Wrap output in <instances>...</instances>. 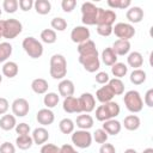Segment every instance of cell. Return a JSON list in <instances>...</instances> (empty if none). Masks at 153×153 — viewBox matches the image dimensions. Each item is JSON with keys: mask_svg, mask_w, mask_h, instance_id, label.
Masks as SVG:
<instances>
[{"mask_svg": "<svg viewBox=\"0 0 153 153\" xmlns=\"http://www.w3.org/2000/svg\"><path fill=\"white\" fill-rule=\"evenodd\" d=\"M50 76L55 80L65 79L67 74V61L66 57L61 54H54L50 57V66H49Z\"/></svg>", "mask_w": 153, "mask_h": 153, "instance_id": "cell-1", "label": "cell"}, {"mask_svg": "<svg viewBox=\"0 0 153 153\" xmlns=\"http://www.w3.org/2000/svg\"><path fill=\"white\" fill-rule=\"evenodd\" d=\"M23 31V25L18 19H0V35L6 39L16 38Z\"/></svg>", "mask_w": 153, "mask_h": 153, "instance_id": "cell-2", "label": "cell"}, {"mask_svg": "<svg viewBox=\"0 0 153 153\" xmlns=\"http://www.w3.org/2000/svg\"><path fill=\"white\" fill-rule=\"evenodd\" d=\"M120 112H121V108H120L118 103L111 100V102L99 105L96 109V120L99 122H105L108 120H112V118L117 117L120 115Z\"/></svg>", "mask_w": 153, "mask_h": 153, "instance_id": "cell-3", "label": "cell"}, {"mask_svg": "<svg viewBox=\"0 0 153 153\" xmlns=\"http://www.w3.org/2000/svg\"><path fill=\"white\" fill-rule=\"evenodd\" d=\"M123 102H124L126 108L130 112H133V114L140 112L142 110V108H143V100H142L140 93L136 90H129V91H127L124 93Z\"/></svg>", "mask_w": 153, "mask_h": 153, "instance_id": "cell-4", "label": "cell"}, {"mask_svg": "<svg viewBox=\"0 0 153 153\" xmlns=\"http://www.w3.org/2000/svg\"><path fill=\"white\" fill-rule=\"evenodd\" d=\"M22 47L31 59H38L43 55V44L32 36L25 37L22 42Z\"/></svg>", "mask_w": 153, "mask_h": 153, "instance_id": "cell-5", "label": "cell"}, {"mask_svg": "<svg viewBox=\"0 0 153 153\" xmlns=\"http://www.w3.org/2000/svg\"><path fill=\"white\" fill-rule=\"evenodd\" d=\"M97 14H98V7L94 4L86 1L81 5V22L85 25H96Z\"/></svg>", "mask_w": 153, "mask_h": 153, "instance_id": "cell-6", "label": "cell"}, {"mask_svg": "<svg viewBox=\"0 0 153 153\" xmlns=\"http://www.w3.org/2000/svg\"><path fill=\"white\" fill-rule=\"evenodd\" d=\"M72 143L74 146H76L78 148H88L92 143V134L88 130H84V129H79V130H74L72 133Z\"/></svg>", "mask_w": 153, "mask_h": 153, "instance_id": "cell-7", "label": "cell"}, {"mask_svg": "<svg viewBox=\"0 0 153 153\" xmlns=\"http://www.w3.org/2000/svg\"><path fill=\"white\" fill-rule=\"evenodd\" d=\"M112 33H115V36L118 37V39L129 41L130 38L135 36L136 31L131 24L121 22V23L115 24V26H112Z\"/></svg>", "mask_w": 153, "mask_h": 153, "instance_id": "cell-8", "label": "cell"}, {"mask_svg": "<svg viewBox=\"0 0 153 153\" xmlns=\"http://www.w3.org/2000/svg\"><path fill=\"white\" fill-rule=\"evenodd\" d=\"M79 62L82 65L85 71H87L88 73H94L100 68V60H99L98 54L79 56Z\"/></svg>", "mask_w": 153, "mask_h": 153, "instance_id": "cell-9", "label": "cell"}, {"mask_svg": "<svg viewBox=\"0 0 153 153\" xmlns=\"http://www.w3.org/2000/svg\"><path fill=\"white\" fill-rule=\"evenodd\" d=\"M116 13L112 10H104L102 7H98V14H97V22L96 25H109L112 26L116 20Z\"/></svg>", "mask_w": 153, "mask_h": 153, "instance_id": "cell-10", "label": "cell"}, {"mask_svg": "<svg viewBox=\"0 0 153 153\" xmlns=\"http://www.w3.org/2000/svg\"><path fill=\"white\" fill-rule=\"evenodd\" d=\"M79 105H80V110L81 112H85V114H90L91 111L94 110L96 108V98L92 93L90 92H84L79 98Z\"/></svg>", "mask_w": 153, "mask_h": 153, "instance_id": "cell-11", "label": "cell"}, {"mask_svg": "<svg viewBox=\"0 0 153 153\" xmlns=\"http://www.w3.org/2000/svg\"><path fill=\"white\" fill-rule=\"evenodd\" d=\"M11 109H12V112H13L14 116L24 117L29 114L30 105H29V102L25 98H16L11 104Z\"/></svg>", "mask_w": 153, "mask_h": 153, "instance_id": "cell-12", "label": "cell"}, {"mask_svg": "<svg viewBox=\"0 0 153 153\" xmlns=\"http://www.w3.org/2000/svg\"><path fill=\"white\" fill-rule=\"evenodd\" d=\"M90 36H91L90 29H87V26H84V25H78V26L73 27V30L71 31L72 42L78 43V44L90 39Z\"/></svg>", "mask_w": 153, "mask_h": 153, "instance_id": "cell-13", "label": "cell"}, {"mask_svg": "<svg viewBox=\"0 0 153 153\" xmlns=\"http://www.w3.org/2000/svg\"><path fill=\"white\" fill-rule=\"evenodd\" d=\"M62 108L67 114H80V105H79V100L76 97L74 96H69L66 97L62 102Z\"/></svg>", "mask_w": 153, "mask_h": 153, "instance_id": "cell-14", "label": "cell"}, {"mask_svg": "<svg viewBox=\"0 0 153 153\" xmlns=\"http://www.w3.org/2000/svg\"><path fill=\"white\" fill-rule=\"evenodd\" d=\"M36 120L39 124L45 127V126H50L55 121V115L50 109L43 108V109L38 110V112L36 114Z\"/></svg>", "mask_w": 153, "mask_h": 153, "instance_id": "cell-15", "label": "cell"}, {"mask_svg": "<svg viewBox=\"0 0 153 153\" xmlns=\"http://www.w3.org/2000/svg\"><path fill=\"white\" fill-rule=\"evenodd\" d=\"M78 54L79 56H86V55H93V54H98L96 43L92 39H87L80 44H78Z\"/></svg>", "mask_w": 153, "mask_h": 153, "instance_id": "cell-16", "label": "cell"}, {"mask_svg": "<svg viewBox=\"0 0 153 153\" xmlns=\"http://www.w3.org/2000/svg\"><path fill=\"white\" fill-rule=\"evenodd\" d=\"M57 90H59V96H62L63 98H66V97H69V96L74 94L75 87H74V84H73L72 80L62 79L57 85Z\"/></svg>", "mask_w": 153, "mask_h": 153, "instance_id": "cell-17", "label": "cell"}, {"mask_svg": "<svg viewBox=\"0 0 153 153\" xmlns=\"http://www.w3.org/2000/svg\"><path fill=\"white\" fill-rule=\"evenodd\" d=\"M126 18L133 23V24H137L143 19V10L139 6H131L127 10L126 12ZM129 23V24H130Z\"/></svg>", "mask_w": 153, "mask_h": 153, "instance_id": "cell-18", "label": "cell"}, {"mask_svg": "<svg viewBox=\"0 0 153 153\" xmlns=\"http://www.w3.org/2000/svg\"><path fill=\"white\" fill-rule=\"evenodd\" d=\"M111 48L117 56H124L128 55L130 51V42L124 39H116Z\"/></svg>", "mask_w": 153, "mask_h": 153, "instance_id": "cell-19", "label": "cell"}, {"mask_svg": "<svg viewBox=\"0 0 153 153\" xmlns=\"http://www.w3.org/2000/svg\"><path fill=\"white\" fill-rule=\"evenodd\" d=\"M114 97H115V94H114V92L111 91V88H110V86H109L108 84H106L105 86L99 87V88L97 90V92H96V98H97V100L100 102L102 104L108 103V102H111Z\"/></svg>", "mask_w": 153, "mask_h": 153, "instance_id": "cell-20", "label": "cell"}, {"mask_svg": "<svg viewBox=\"0 0 153 153\" xmlns=\"http://www.w3.org/2000/svg\"><path fill=\"white\" fill-rule=\"evenodd\" d=\"M31 137L33 140V143H36V145H44L48 141V139H49V131L44 127H38V128L33 129Z\"/></svg>", "mask_w": 153, "mask_h": 153, "instance_id": "cell-21", "label": "cell"}, {"mask_svg": "<svg viewBox=\"0 0 153 153\" xmlns=\"http://www.w3.org/2000/svg\"><path fill=\"white\" fill-rule=\"evenodd\" d=\"M108 135H117L120 134L121 129H122V124L120 121L112 118V120H108L105 122H103V128Z\"/></svg>", "mask_w": 153, "mask_h": 153, "instance_id": "cell-22", "label": "cell"}, {"mask_svg": "<svg viewBox=\"0 0 153 153\" xmlns=\"http://www.w3.org/2000/svg\"><path fill=\"white\" fill-rule=\"evenodd\" d=\"M49 84L43 78H36L31 82V90L37 94H45L48 92Z\"/></svg>", "mask_w": 153, "mask_h": 153, "instance_id": "cell-23", "label": "cell"}, {"mask_svg": "<svg viewBox=\"0 0 153 153\" xmlns=\"http://www.w3.org/2000/svg\"><path fill=\"white\" fill-rule=\"evenodd\" d=\"M127 63L129 67H133V69H137L143 65V56L139 51H131L127 56Z\"/></svg>", "mask_w": 153, "mask_h": 153, "instance_id": "cell-24", "label": "cell"}, {"mask_svg": "<svg viewBox=\"0 0 153 153\" xmlns=\"http://www.w3.org/2000/svg\"><path fill=\"white\" fill-rule=\"evenodd\" d=\"M1 72H2V74H4L6 78L11 79V78L17 76V74H18V72H19V67H18L17 62H14V61H6V62L2 65Z\"/></svg>", "mask_w": 153, "mask_h": 153, "instance_id": "cell-25", "label": "cell"}, {"mask_svg": "<svg viewBox=\"0 0 153 153\" xmlns=\"http://www.w3.org/2000/svg\"><path fill=\"white\" fill-rule=\"evenodd\" d=\"M93 117L88 114H84V115H79L76 117V121H75V124L79 129H84V130H88L90 128L93 127Z\"/></svg>", "mask_w": 153, "mask_h": 153, "instance_id": "cell-26", "label": "cell"}, {"mask_svg": "<svg viewBox=\"0 0 153 153\" xmlns=\"http://www.w3.org/2000/svg\"><path fill=\"white\" fill-rule=\"evenodd\" d=\"M17 126V120L14 115H10V114H5L2 115V117L0 118V128L2 130H12L14 129Z\"/></svg>", "mask_w": 153, "mask_h": 153, "instance_id": "cell-27", "label": "cell"}, {"mask_svg": "<svg viewBox=\"0 0 153 153\" xmlns=\"http://www.w3.org/2000/svg\"><path fill=\"white\" fill-rule=\"evenodd\" d=\"M141 124V121H140V117L136 116V115H128L124 117L123 120V126L127 130H130V131H134V130H137Z\"/></svg>", "mask_w": 153, "mask_h": 153, "instance_id": "cell-28", "label": "cell"}, {"mask_svg": "<svg viewBox=\"0 0 153 153\" xmlns=\"http://www.w3.org/2000/svg\"><path fill=\"white\" fill-rule=\"evenodd\" d=\"M102 61L104 62L105 66H109V67H111L117 62V55L114 53L111 47H108L102 51Z\"/></svg>", "mask_w": 153, "mask_h": 153, "instance_id": "cell-29", "label": "cell"}, {"mask_svg": "<svg viewBox=\"0 0 153 153\" xmlns=\"http://www.w3.org/2000/svg\"><path fill=\"white\" fill-rule=\"evenodd\" d=\"M33 7L35 11L41 16H45L51 11V4L48 0H36L33 2Z\"/></svg>", "mask_w": 153, "mask_h": 153, "instance_id": "cell-30", "label": "cell"}, {"mask_svg": "<svg viewBox=\"0 0 153 153\" xmlns=\"http://www.w3.org/2000/svg\"><path fill=\"white\" fill-rule=\"evenodd\" d=\"M146 78H147L146 72L143 69H141V68L133 69V72L130 73V76H129L130 82L134 84V85H141V84H143L146 81Z\"/></svg>", "mask_w": 153, "mask_h": 153, "instance_id": "cell-31", "label": "cell"}, {"mask_svg": "<svg viewBox=\"0 0 153 153\" xmlns=\"http://www.w3.org/2000/svg\"><path fill=\"white\" fill-rule=\"evenodd\" d=\"M32 145H33V140L30 135H18L16 139V146L19 149L26 151V149L31 148Z\"/></svg>", "mask_w": 153, "mask_h": 153, "instance_id": "cell-32", "label": "cell"}, {"mask_svg": "<svg viewBox=\"0 0 153 153\" xmlns=\"http://www.w3.org/2000/svg\"><path fill=\"white\" fill-rule=\"evenodd\" d=\"M13 47L10 42H0V63H5L12 55Z\"/></svg>", "mask_w": 153, "mask_h": 153, "instance_id": "cell-33", "label": "cell"}, {"mask_svg": "<svg viewBox=\"0 0 153 153\" xmlns=\"http://www.w3.org/2000/svg\"><path fill=\"white\" fill-rule=\"evenodd\" d=\"M111 73H112V75L115 78L121 79V78H123V76L127 75V73H128V66L126 63H123V62H116L115 65L111 66Z\"/></svg>", "mask_w": 153, "mask_h": 153, "instance_id": "cell-34", "label": "cell"}, {"mask_svg": "<svg viewBox=\"0 0 153 153\" xmlns=\"http://www.w3.org/2000/svg\"><path fill=\"white\" fill-rule=\"evenodd\" d=\"M108 85L110 86L111 91L114 92L115 96H121L124 93V82L121 80V79H117V78H112L109 80Z\"/></svg>", "mask_w": 153, "mask_h": 153, "instance_id": "cell-35", "label": "cell"}, {"mask_svg": "<svg viewBox=\"0 0 153 153\" xmlns=\"http://www.w3.org/2000/svg\"><path fill=\"white\" fill-rule=\"evenodd\" d=\"M60 102V96L55 92H47L44 98H43V103L45 105L47 109H53L55 108Z\"/></svg>", "mask_w": 153, "mask_h": 153, "instance_id": "cell-36", "label": "cell"}, {"mask_svg": "<svg viewBox=\"0 0 153 153\" xmlns=\"http://www.w3.org/2000/svg\"><path fill=\"white\" fill-rule=\"evenodd\" d=\"M75 128V123L71 120V118H62L59 123V129L62 134H72L74 131Z\"/></svg>", "mask_w": 153, "mask_h": 153, "instance_id": "cell-37", "label": "cell"}, {"mask_svg": "<svg viewBox=\"0 0 153 153\" xmlns=\"http://www.w3.org/2000/svg\"><path fill=\"white\" fill-rule=\"evenodd\" d=\"M39 37H41V41L43 43H47V44H53L57 39L56 32L53 29H44V30H42Z\"/></svg>", "mask_w": 153, "mask_h": 153, "instance_id": "cell-38", "label": "cell"}, {"mask_svg": "<svg viewBox=\"0 0 153 153\" xmlns=\"http://www.w3.org/2000/svg\"><path fill=\"white\" fill-rule=\"evenodd\" d=\"M106 4H108V6L111 7L112 11H114V10H116V8L126 10V8L130 7L131 1H130V0H108Z\"/></svg>", "mask_w": 153, "mask_h": 153, "instance_id": "cell-39", "label": "cell"}, {"mask_svg": "<svg viewBox=\"0 0 153 153\" xmlns=\"http://www.w3.org/2000/svg\"><path fill=\"white\" fill-rule=\"evenodd\" d=\"M50 25L53 27V30L56 32V31H65L67 29V22L65 18L62 17H55L51 19L50 22Z\"/></svg>", "mask_w": 153, "mask_h": 153, "instance_id": "cell-40", "label": "cell"}, {"mask_svg": "<svg viewBox=\"0 0 153 153\" xmlns=\"http://www.w3.org/2000/svg\"><path fill=\"white\" fill-rule=\"evenodd\" d=\"M108 137H109V135L106 134V131L104 130V129H96V131L93 133V135H92V140H94L97 143H105L106 141H108Z\"/></svg>", "mask_w": 153, "mask_h": 153, "instance_id": "cell-41", "label": "cell"}, {"mask_svg": "<svg viewBox=\"0 0 153 153\" xmlns=\"http://www.w3.org/2000/svg\"><path fill=\"white\" fill-rule=\"evenodd\" d=\"M2 10L6 13H14L18 10V1L17 0H4Z\"/></svg>", "mask_w": 153, "mask_h": 153, "instance_id": "cell-42", "label": "cell"}, {"mask_svg": "<svg viewBox=\"0 0 153 153\" xmlns=\"http://www.w3.org/2000/svg\"><path fill=\"white\" fill-rule=\"evenodd\" d=\"M39 153H61V148L54 143H44L42 145Z\"/></svg>", "mask_w": 153, "mask_h": 153, "instance_id": "cell-43", "label": "cell"}, {"mask_svg": "<svg viewBox=\"0 0 153 153\" xmlns=\"http://www.w3.org/2000/svg\"><path fill=\"white\" fill-rule=\"evenodd\" d=\"M14 129H16V133L18 135H29L30 134V130H31L30 126L27 123H25V122H22L19 124H17Z\"/></svg>", "mask_w": 153, "mask_h": 153, "instance_id": "cell-44", "label": "cell"}, {"mask_svg": "<svg viewBox=\"0 0 153 153\" xmlns=\"http://www.w3.org/2000/svg\"><path fill=\"white\" fill-rule=\"evenodd\" d=\"M76 6V1L75 0H62L61 2V7L63 10V12L66 13H71Z\"/></svg>", "mask_w": 153, "mask_h": 153, "instance_id": "cell-45", "label": "cell"}, {"mask_svg": "<svg viewBox=\"0 0 153 153\" xmlns=\"http://www.w3.org/2000/svg\"><path fill=\"white\" fill-rule=\"evenodd\" d=\"M97 33L103 36V37H108L112 33V26L109 25H97Z\"/></svg>", "mask_w": 153, "mask_h": 153, "instance_id": "cell-46", "label": "cell"}, {"mask_svg": "<svg viewBox=\"0 0 153 153\" xmlns=\"http://www.w3.org/2000/svg\"><path fill=\"white\" fill-rule=\"evenodd\" d=\"M94 79H96V82H98L100 85H106L109 82V80H110L109 74L106 72H98L96 74V76H94Z\"/></svg>", "mask_w": 153, "mask_h": 153, "instance_id": "cell-47", "label": "cell"}, {"mask_svg": "<svg viewBox=\"0 0 153 153\" xmlns=\"http://www.w3.org/2000/svg\"><path fill=\"white\" fill-rule=\"evenodd\" d=\"M0 153H16V147L13 143L6 141L0 145Z\"/></svg>", "mask_w": 153, "mask_h": 153, "instance_id": "cell-48", "label": "cell"}, {"mask_svg": "<svg viewBox=\"0 0 153 153\" xmlns=\"http://www.w3.org/2000/svg\"><path fill=\"white\" fill-rule=\"evenodd\" d=\"M18 7H20L22 11L27 12L33 7V1L32 0H19L18 1Z\"/></svg>", "mask_w": 153, "mask_h": 153, "instance_id": "cell-49", "label": "cell"}, {"mask_svg": "<svg viewBox=\"0 0 153 153\" xmlns=\"http://www.w3.org/2000/svg\"><path fill=\"white\" fill-rule=\"evenodd\" d=\"M143 103H145L148 108H152V106H153V88H149V90L145 93Z\"/></svg>", "mask_w": 153, "mask_h": 153, "instance_id": "cell-50", "label": "cell"}, {"mask_svg": "<svg viewBox=\"0 0 153 153\" xmlns=\"http://www.w3.org/2000/svg\"><path fill=\"white\" fill-rule=\"evenodd\" d=\"M99 153H116V148L112 143H103L99 148Z\"/></svg>", "mask_w": 153, "mask_h": 153, "instance_id": "cell-51", "label": "cell"}, {"mask_svg": "<svg viewBox=\"0 0 153 153\" xmlns=\"http://www.w3.org/2000/svg\"><path fill=\"white\" fill-rule=\"evenodd\" d=\"M10 109V103L5 97H0V115H5Z\"/></svg>", "mask_w": 153, "mask_h": 153, "instance_id": "cell-52", "label": "cell"}, {"mask_svg": "<svg viewBox=\"0 0 153 153\" xmlns=\"http://www.w3.org/2000/svg\"><path fill=\"white\" fill-rule=\"evenodd\" d=\"M60 148H61V153H78V152L74 149V147H73L72 145H68V143L62 145Z\"/></svg>", "mask_w": 153, "mask_h": 153, "instance_id": "cell-53", "label": "cell"}, {"mask_svg": "<svg viewBox=\"0 0 153 153\" xmlns=\"http://www.w3.org/2000/svg\"><path fill=\"white\" fill-rule=\"evenodd\" d=\"M123 153H137V152H136V149H134V148H127Z\"/></svg>", "mask_w": 153, "mask_h": 153, "instance_id": "cell-54", "label": "cell"}, {"mask_svg": "<svg viewBox=\"0 0 153 153\" xmlns=\"http://www.w3.org/2000/svg\"><path fill=\"white\" fill-rule=\"evenodd\" d=\"M142 153H153V148H151V147H148V148H146V149H143V151H142Z\"/></svg>", "mask_w": 153, "mask_h": 153, "instance_id": "cell-55", "label": "cell"}, {"mask_svg": "<svg viewBox=\"0 0 153 153\" xmlns=\"http://www.w3.org/2000/svg\"><path fill=\"white\" fill-rule=\"evenodd\" d=\"M1 81H2V75L0 74V84H1Z\"/></svg>", "mask_w": 153, "mask_h": 153, "instance_id": "cell-56", "label": "cell"}, {"mask_svg": "<svg viewBox=\"0 0 153 153\" xmlns=\"http://www.w3.org/2000/svg\"><path fill=\"white\" fill-rule=\"evenodd\" d=\"M1 13H2V11H1V7H0V16H1Z\"/></svg>", "mask_w": 153, "mask_h": 153, "instance_id": "cell-57", "label": "cell"}, {"mask_svg": "<svg viewBox=\"0 0 153 153\" xmlns=\"http://www.w3.org/2000/svg\"><path fill=\"white\" fill-rule=\"evenodd\" d=\"M1 38H2V37H1V35H0V39H1Z\"/></svg>", "mask_w": 153, "mask_h": 153, "instance_id": "cell-58", "label": "cell"}]
</instances>
